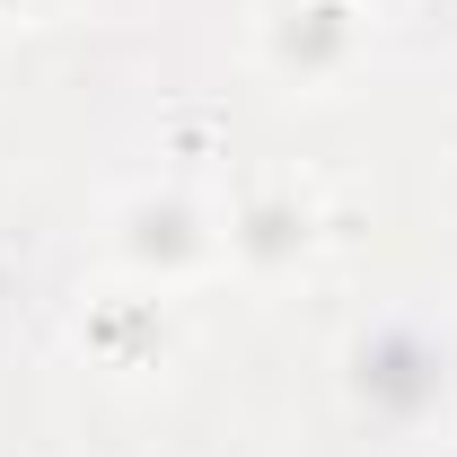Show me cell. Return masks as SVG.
I'll list each match as a JSON object with an SVG mask.
<instances>
[]
</instances>
